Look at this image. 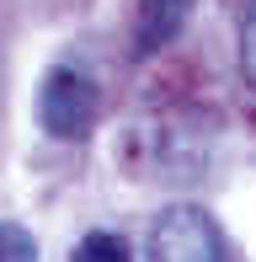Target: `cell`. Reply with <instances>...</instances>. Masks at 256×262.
<instances>
[{
    "mask_svg": "<svg viewBox=\"0 0 256 262\" xmlns=\"http://www.w3.org/2000/svg\"><path fill=\"white\" fill-rule=\"evenodd\" d=\"M149 262H229V246L203 209L171 204L149 230Z\"/></svg>",
    "mask_w": 256,
    "mask_h": 262,
    "instance_id": "cell-1",
    "label": "cell"
},
{
    "mask_svg": "<svg viewBox=\"0 0 256 262\" xmlns=\"http://www.w3.org/2000/svg\"><path fill=\"white\" fill-rule=\"evenodd\" d=\"M38 123L54 139H86L91 123H96V86L80 70L54 64L38 86Z\"/></svg>",
    "mask_w": 256,
    "mask_h": 262,
    "instance_id": "cell-2",
    "label": "cell"
},
{
    "mask_svg": "<svg viewBox=\"0 0 256 262\" xmlns=\"http://www.w3.org/2000/svg\"><path fill=\"white\" fill-rule=\"evenodd\" d=\"M187 16H192V0H144V11H139V43H134V49L144 59L160 54L166 43L182 38Z\"/></svg>",
    "mask_w": 256,
    "mask_h": 262,
    "instance_id": "cell-3",
    "label": "cell"
},
{
    "mask_svg": "<svg viewBox=\"0 0 256 262\" xmlns=\"http://www.w3.org/2000/svg\"><path fill=\"white\" fill-rule=\"evenodd\" d=\"M69 262H134V252H128L123 235L91 230V235H80V241H75V257H69Z\"/></svg>",
    "mask_w": 256,
    "mask_h": 262,
    "instance_id": "cell-4",
    "label": "cell"
},
{
    "mask_svg": "<svg viewBox=\"0 0 256 262\" xmlns=\"http://www.w3.org/2000/svg\"><path fill=\"white\" fill-rule=\"evenodd\" d=\"M0 262H38V241L16 220H0Z\"/></svg>",
    "mask_w": 256,
    "mask_h": 262,
    "instance_id": "cell-5",
    "label": "cell"
},
{
    "mask_svg": "<svg viewBox=\"0 0 256 262\" xmlns=\"http://www.w3.org/2000/svg\"><path fill=\"white\" fill-rule=\"evenodd\" d=\"M240 70H246V80L256 86V0L246 11V27H240Z\"/></svg>",
    "mask_w": 256,
    "mask_h": 262,
    "instance_id": "cell-6",
    "label": "cell"
}]
</instances>
